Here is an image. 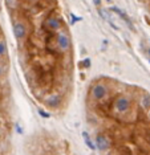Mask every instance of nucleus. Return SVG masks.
<instances>
[{
    "instance_id": "15",
    "label": "nucleus",
    "mask_w": 150,
    "mask_h": 155,
    "mask_svg": "<svg viewBox=\"0 0 150 155\" xmlns=\"http://www.w3.org/2000/svg\"><path fill=\"white\" fill-rule=\"evenodd\" d=\"M70 17H72V21H73V23H75V21H80V20H81L80 17H76L75 15H70Z\"/></svg>"
},
{
    "instance_id": "3",
    "label": "nucleus",
    "mask_w": 150,
    "mask_h": 155,
    "mask_svg": "<svg viewBox=\"0 0 150 155\" xmlns=\"http://www.w3.org/2000/svg\"><path fill=\"white\" fill-rule=\"evenodd\" d=\"M13 33H15V36H16V39L23 40L24 37L27 36V28H25V25H24L23 23H20V21L15 23L13 24Z\"/></svg>"
},
{
    "instance_id": "10",
    "label": "nucleus",
    "mask_w": 150,
    "mask_h": 155,
    "mask_svg": "<svg viewBox=\"0 0 150 155\" xmlns=\"http://www.w3.org/2000/svg\"><path fill=\"white\" fill-rule=\"evenodd\" d=\"M141 105L145 110H149L150 109V95H143L141 98Z\"/></svg>"
},
{
    "instance_id": "19",
    "label": "nucleus",
    "mask_w": 150,
    "mask_h": 155,
    "mask_svg": "<svg viewBox=\"0 0 150 155\" xmlns=\"http://www.w3.org/2000/svg\"><path fill=\"white\" fill-rule=\"evenodd\" d=\"M149 63H150V60H149Z\"/></svg>"
},
{
    "instance_id": "1",
    "label": "nucleus",
    "mask_w": 150,
    "mask_h": 155,
    "mask_svg": "<svg viewBox=\"0 0 150 155\" xmlns=\"http://www.w3.org/2000/svg\"><path fill=\"white\" fill-rule=\"evenodd\" d=\"M56 42H57L59 49L60 51H63V52L68 51L69 46H70V39H69V36L66 35V33H59V35H57Z\"/></svg>"
},
{
    "instance_id": "9",
    "label": "nucleus",
    "mask_w": 150,
    "mask_h": 155,
    "mask_svg": "<svg viewBox=\"0 0 150 155\" xmlns=\"http://www.w3.org/2000/svg\"><path fill=\"white\" fill-rule=\"evenodd\" d=\"M82 137H84V141L85 143H87V146L90 148V150H96V147H94V145L92 143V139L89 137V134H88L87 131H82Z\"/></svg>"
},
{
    "instance_id": "18",
    "label": "nucleus",
    "mask_w": 150,
    "mask_h": 155,
    "mask_svg": "<svg viewBox=\"0 0 150 155\" xmlns=\"http://www.w3.org/2000/svg\"><path fill=\"white\" fill-rule=\"evenodd\" d=\"M148 53H149V54H150V49H149V51H148Z\"/></svg>"
},
{
    "instance_id": "12",
    "label": "nucleus",
    "mask_w": 150,
    "mask_h": 155,
    "mask_svg": "<svg viewBox=\"0 0 150 155\" xmlns=\"http://www.w3.org/2000/svg\"><path fill=\"white\" fill-rule=\"evenodd\" d=\"M48 105H49L51 107H56V106H59L60 105V98L59 97H51L49 100H48Z\"/></svg>"
},
{
    "instance_id": "6",
    "label": "nucleus",
    "mask_w": 150,
    "mask_h": 155,
    "mask_svg": "<svg viewBox=\"0 0 150 155\" xmlns=\"http://www.w3.org/2000/svg\"><path fill=\"white\" fill-rule=\"evenodd\" d=\"M92 93H93V97L94 98L101 100V98H104L106 95V89H105V86H102V85H94Z\"/></svg>"
},
{
    "instance_id": "7",
    "label": "nucleus",
    "mask_w": 150,
    "mask_h": 155,
    "mask_svg": "<svg viewBox=\"0 0 150 155\" xmlns=\"http://www.w3.org/2000/svg\"><path fill=\"white\" fill-rule=\"evenodd\" d=\"M96 141H97V147H99L101 151L108 150L109 146H110V145H109V139L106 137H104V135H97Z\"/></svg>"
},
{
    "instance_id": "13",
    "label": "nucleus",
    "mask_w": 150,
    "mask_h": 155,
    "mask_svg": "<svg viewBox=\"0 0 150 155\" xmlns=\"http://www.w3.org/2000/svg\"><path fill=\"white\" fill-rule=\"evenodd\" d=\"M39 114H40L41 117H44V118H49V117H51L49 113H47V111L43 110V109H39Z\"/></svg>"
},
{
    "instance_id": "16",
    "label": "nucleus",
    "mask_w": 150,
    "mask_h": 155,
    "mask_svg": "<svg viewBox=\"0 0 150 155\" xmlns=\"http://www.w3.org/2000/svg\"><path fill=\"white\" fill-rule=\"evenodd\" d=\"M93 3H94V5H97V7L101 5V0H93Z\"/></svg>"
},
{
    "instance_id": "5",
    "label": "nucleus",
    "mask_w": 150,
    "mask_h": 155,
    "mask_svg": "<svg viewBox=\"0 0 150 155\" xmlns=\"http://www.w3.org/2000/svg\"><path fill=\"white\" fill-rule=\"evenodd\" d=\"M45 27L48 28V29L53 31V32H56V31H59L61 28V20L57 17H49L47 19V21H45Z\"/></svg>"
},
{
    "instance_id": "14",
    "label": "nucleus",
    "mask_w": 150,
    "mask_h": 155,
    "mask_svg": "<svg viewBox=\"0 0 150 155\" xmlns=\"http://www.w3.org/2000/svg\"><path fill=\"white\" fill-rule=\"evenodd\" d=\"M82 64H84V66L89 68L90 66V60H89V58H87V60H84V63H82Z\"/></svg>"
},
{
    "instance_id": "17",
    "label": "nucleus",
    "mask_w": 150,
    "mask_h": 155,
    "mask_svg": "<svg viewBox=\"0 0 150 155\" xmlns=\"http://www.w3.org/2000/svg\"><path fill=\"white\" fill-rule=\"evenodd\" d=\"M106 1H108V3H112V0H106Z\"/></svg>"
},
{
    "instance_id": "2",
    "label": "nucleus",
    "mask_w": 150,
    "mask_h": 155,
    "mask_svg": "<svg viewBox=\"0 0 150 155\" xmlns=\"http://www.w3.org/2000/svg\"><path fill=\"white\" fill-rule=\"evenodd\" d=\"M130 102L128 98L125 97H118L117 100L114 101V109L118 111V113H125V111L129 110Z\"/></svg>"
},
{
    "instance_id": "11",
    "label": "nucleus",
    "mask_w": 150,
    "mask_h": 155,
    "mask_svg": "<svg viewBox=\"0 0 150 155\" xmlns=\"http://www.w3.org/2000/svg\"><path fill=\"white\" fill-rule=\"evenodd\" d=\"M7 54V44H5L3 40H0V58H4Z\"/></svg>"
},
{
    "instance_id": "8",
    "label": "nucleus",
    "mask_w": 150,
    "mask_h": 155,
    "mask_svg": "<svg viewBox=\"0 0 150 155\" xmlns=\"http://www.w3.org/2000/svg\"><path fill=\"white\" fill-rule=\"evenodd\" d=\"M99 13H100V16L102 17L105 21H108L110 25L114 28V29H118V27L114 23H113V19H112V16H110V12H109V11H106V9H102V8H99Z\"/></svg>"
},
{
    "instance_id": "4",
    "label": "nucleus",
    "mask_w": 150,
    "mask_h": 155,
    "mask_svg": "<svg viewBox=\"0 0 150 155\" xmlns=\"http://www.w3.org/2000/svg\"><path fill=\"white\" fill-rule=\"evenodd\" d=\"M110 11H113V12H114L116 15H118V16H120V17L122 19V20H124L125 23L128 24V27H129L131 31H136V29H134V25H133V23H131V20L129 19V16H128V15L125 13V12L122 11V9L117 8V7H112V8H110Z\"/></svg>"
}]
</instances>
